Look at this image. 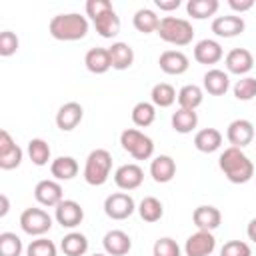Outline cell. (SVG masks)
Returning a JSON list of instances; mask_svg holds the SVG:
<instances>
[{"label": "cell", "mask_w": 256, "mask_h": 256, "mask_svg": "<svg viewBox=\"0 0 256 256\" xmlns=\"http://www.w3.org/2000/svg\"><path fill=\"white\" fill-rule=\"evenodd\" d=\"M218 166L224 172V176L228 178V182L232 184H246L252 180L254 176V164L252 160L242 152V148H234L228 146L220 158H218Z\"/></svg>", "instance_id": "obj_1"}, {"label": "cell", "mask_w": 256, "mask_h": 256, "mask_svg": "<svg viewBox=\"0 0 256 256\" xmlns=\"http://www.w3.org/2000/svg\"><path fill=\"white\" fill-rule=\"evenodd\" d=\"M86 14L94 22V28L102 38H114L120 32V18L110 0H88Z\"/></svg>", "instance_id": "obj_2"}, {"label": "cell", "mask_w": 256, "mask_h": 256, "mask_svg": "<svg viewBox=\"0 0 256 256\" xmlns=\"http://www.w3.org/2000/svg\"><path fill=\"white\" fill-rule=\"evenodd\" d=\"M48 32L52 34V38L62 42L82 40L88 34V20L86 16H80L76 12L56 14L48 24Z\"/></svg>", "instance_id": "obj_3"}, {"label": "cell", "mask_w": 256, "mask_h": 256, "mask_svg": "<svg viewBox=\"0 0 256 256\" xmlns=\"http://www.w3.org/2000/svg\"><path fill=\"white\" fill-rule=\"evenodd\" d=\"M158 36L174 46H188L194 38V28L186 18L164 16L158 26Z\"/></svg>", "instance_id": "obj_4"}, {"label": "cell", "mask_w": 256, "mask_h": 256, "mask_svg": "<svg viewBox=\"0 0 256 256\" xmlns=\"http://www.w3.org/2000/svg\"><path fill=\"white\" fill-rule=\"evenodd\" d=\"M112 170V154L104 148H96L88 154L84 164V180L90 186H102Z\"/></svg>", "instance_id": "obj_5"}, {"label": "cell", "mask_w": 256, "mask_h": 256, "mask_svg": "<svg viewBox=\"0 0 256 256\" xmlns=\"http://www.w3.org/2000/svg\"><path fill=\"white\" fill-rule=\"evenodd\" d=\"M120 144L122 148L134 158V160H148L154 154V142L150 136L136 128H126L120 134Z\"/></svg>", "instance_id": "obj_6"}, {"label": "cell", "mask_w": 256, "mask_h": 256, "mask_svg": "<svg viewBox=\"0 0 256 256\" xmlns=\"http://www.w3.org/2000/svg\"><path fill=\"white\" fill-rule=\"evenodd\" d=\"M20 228L28 236H42L52 228V216L42 208H26L20 214Z\"/></svg>", "instance_id": "obj_7"}, {"label": "cell", "mask_w": 256, "mask_h": 256, "mask_svg": "<svg viewBox=\"0 0 256 256\" xmlns=\"http://www.w3.org/2000/svg\"><path fill=\"white\" fill-rule=\"evenodd\" d=\"M134 210H136L134 198L126 192H114L104 200V214L112 220H126L134 214Z\"/></svg>", "instance_id": "obj_8"}, {"label": "cell", "mask_w": 256, "mask_h": 256, "mask_svg": "<svg viewBox=\"0 0 256 256\" xmlns=\"http://www.w3.org/2000/svg\"><path fill=\"white\" fill-rule=\"evenodd\" d=\"M22 148L18 144H14L12 136L8 130L0 132V168L2 170H12L18 168L22 162Z\"/></svg>", "instance_id": "obj_9"}, {"label": "cell", "mask_w": 256, "mask_h": 256, "mask_svg": "<svg viewBox=\"0 0 256 256\" xmlns=\"http://www.w3.org/2000/svg\"><path fill=\"white\" fill-rule=\"evenodd\" d=\"M216 248V238L208 230H198L192 236H188L184 244L186 256H210Z\"/></svg>", "instance_id": "obj_10"}, {"label": "cell", "mask_w": 256, "mask_h": 256, "mask_svg": "<svg viewBox=\"0 0 256 256\" xmlns=\"http://www.w3.org/2000/svg\"><path fill=\"white\" fill-rule=\"evenodd\" d=\"M226 138L230 142V146L234 148H244L254 140V126L250 120L246 118H238L232 120L226 128Z\"/></svg>", "instance_id": "obj_11"}, {"label": "cell", "mask_w": 256, "mask_h": 256, "mask_svg": "<svg viewBox=\"0 0 256 256\" xmlns=\"http://www.w3.org/2000/svg\"><path fill=\"white\" fill-rule=\"evenodd\" d=\"M54 218L62 228H76L84 220V210L76 200H62L54 208Z\"/></svg>", "instance_id": "obj_12"}, {"label": "cell", "mask_w": 256, "mask_h": 256, "mask_svg": "<svg viewBox=\"0 0 256 256\" xmlns=\"http://www.w3.org/2000/svg\"><path fill=\"white\" fill-rule=\"evenodd\" d=\"M144 180V170L138 164H122L114 172V182L120 190H136Z\"/></svg>", "instance_id": "obj_13"}, {"label": "cell", "mask_w": 256, "mask_h": 256, "mask_svg": "<svg viewBox=\"0 0 256 256\" xmlns=\"http://www.w3.org/2000/svg\"><path fill=\"white\" fill-rule=\"evenodd\" d=\"M226 70L230 74H238V76H244L252 70L254 66V56L250 50L246 48H232L228 54H226Z\"/></svg>", "instance_id": "obj_14"}, {"label": "cell", "mask_w": 256, "mask_h": 256, "mask_svg": "<svg viewBox=\"0 0 256 256\" xmlns=\"http://www.w3.org/2000/svg\"><path fill=\"white\" fill-rule=\"evenodd\" d=\"M158 64H160V70L164 74H170V76H180L188 70L190 66V60L184 52L180 50H166L160 54L158 58Z\"/></svg>", "instance_id": "obj_15"}, {"label": "cell", "mask_w": 256, "mask_h": 256, "mask_svg": "<svg viewBox=\"0 0 256 256\" xmlns=\"http://www.w3.org/2000/svg\"><path fill=\"white\" fill-rule=\"evenodd\" d=\"M64 194H62V186L56 182V180H40L38 184H36V188H34V198H36V202L38 204H42V206H58L64 198H62Z\"/></svg>", "instance_id": "obj_16"}, {"label": "cell", "mask_w": 256, "mask_h": 256, "mask_svg": "<svg viewBox=\"0 0 256 256\" xmlns=\"http://www.w3.org/2000/svg\"><path fill=\"white\" fill-rule=\"evenodd\" d=\"M246 28L244 18L236 16V14H228V16H218L212 20V32L220 38H234L238 34H242Z\"/></svg>", "instance_id": "obj_17"}, {"label": "cell", "mask_w": 256, "mask_h": 256, "mask_svg": "<svg viewBox=\"0 0 256 256\" xmlns=\"http://www.w3.org/2000/svg\"><path fill=\"white\" fill-rule=\"evenodd\" d=\"M82 116H84V110L78 102H66L56 112V126L62 132H70L82 122Z\"/></svg>", "instance_id": "obj_18"}, {"label": "cell", "mask_w": 256, "mask_h": 256, "mask_svg": "<svg viewBox=\"0 0 256 256\" xmlns=\"http://www.w3.org/2000/svg\"><path fill=\"white\" fill-rule=\"evenodd\" d=\"M102 246H104V252L108 256H124L130 252L132 240L124 230H110L104 234Z\"/></svg>", "instance_id": "obj_19"}, {"label": "cell", "mask_w": 256, "mask_h": 256, "mask_svg": "<svg viewBox=\"0 0 256 256\" xmlns=\"http://www.w3.org/2000/svg\"><path fill=\"white\" fill-rule=\"evenodd\" d=\"M222 56H224L222 46H220L216 40H212V38H204V40L196 42V46H194V60H196L198 64L210 66V64L220 62Z\"/></svg>", "instance_id": "obj_20"}, {"label": "cell", "mask_w": 256, "mask_h": 256, "mask_svg": "<svg viewBox=\"0 0 256 256\" xmlns=\"http://www.w3.org/2000/svg\"><path fill=\"white\" fill-rule=\"evenodd\" d=\"M150 176L154 178V182L158 184H166L176 176V162L174 158L160 154L150 162Z\"/></svg>", "instance_id": "obj_21"}, {"label": "cell", "mask_w": 256, "mask_h": 256, "mask_svg": "<svg viewBox=\"0 0 256 256\" xmlns=\"http://www.w3.org/2000/svg\"><path fill=\"white\" fill-rule=\"evenodd\" d=\"M192 220L196 224L198 230H216L222 222V214L216 206H198L194 212H192Z\"/></svg>", "instance_id": "obj_22"}, {"label": "cell", "mask_w": 256, "mask_h": 256, "mask_svg": "<svg viewBox=\"0 0 256 256\" xmlns=\"http://www.w3.org/2000/svg\"><path fill=\"white\" fill-rule=\"evenodd\" d=\"M202 84H204V90H206L208 94H212V96H224V94L228 92V88H230V78H228V74H226L224 70H220V68H210V70L204 74Z\"/></svg>", "instance_id": "obj_23"}, {"label": "cell", "mask_w": 256, "mask_h": 256, "mask_svg": "<svg viewBox=\"0 0 256 256\" xmlns=\"http://www.w3.org/2000/svg\"><path fill=\"white\" fill-rule=\"evenodd\" d=\"M84 64L86 68L92 72V74H104L112 68V62H110V52L108 48H90L84 56Z\"/></svg>", "instance_id": "obj_24"}, {"label": "cell", "mask_w": 256, "mask_h": 256, "mask_svg": "<svg viewBox=\"0 0 256 256\" xmlns=\"http://www.w3.org/2000/svg\"><path fill=\"white\" fill-rule=\"evenodd\" d=\"M194 146L204 154H212L222 146V132L216 128H202L194 136Z\"/></svg>", "instance_id": "obj_25"}, {"label": "cell", "mask_w": 256, "mask_h": 256, "mask_svg": "<svg viewBox=\"0 0 256 256\" xmlns=\"http://www.w3.org/2000/svg\"><path fill=\"white\" fill-rule=\"evenodd\" d=\"M108 52H110V62L114 70H126L134 62V50L126 42H114L108 48Z\"/></svg>", "instance_id": "obj_26"}, {"label": "cell", "mask_w": 256, "mask_h": 256, "mask_svg": "<svg viewBox=\"0 0 256 256\" xmlns=\"http://www.w3.org/2000/svg\"><path fill=\"white\" fill-rule=\"evenodd\" d=\"M50 174L56 180H72L78 174V162L72 156H58L50 164Z\"/></svg>", "instance_id": "obj_27"}, {"label": "cell", "mask_w": 256, "mask_h": 256, "mask_svg": "<svg viewBox=\"0 0 256 256\" xmlns=\"http://www.w3.org/2000/svg\"><path fill=\"white\" fill-rule=\"evenodd\" d=\"M132 24L138 32L142 34H152V32H158V26H160V18L156 16L154 10L150 8H140L136 10L134 18H132Z\"/></svg>", "instance_id": "obj_28"}, {"label": "cell", "mask_w": 256, "mask_h": 256, "mask_svg": "<svg viewBox=\"0 0 256 256\" xmlns=\"http://www.w3.org/2000/svg\"><path fill=\"white\" fill-rule=\"evenodd\" d=\"M198 126V114L196 110H186V108H178L172 114V128L178 134H188Z\"/></svg>", "instance_id": "obj_29"}, {"label": "cell", "mask_w": 256, "mask_h": 256, "mask_svg": "<svg viewBox=\"0 0 256 256\" xmlns=\"http://www.w3.org/2000/svg\"><path fill=\"white\" fill-rule=\"evenodd\" d=\"M60 248L66 256H84L88 250V238L80 232H70L62 238Z\"/></svg>", "instance_id": "obj_30"}, {"label": "cell", "mask_w": 256, "mask_h": 256, "mask_svg": "<svg viewBox=\"0 0 256 256\" xmlns=\"http://www.w3.org/2000/svg\"><path fill=\"white\" fill-rule=\"evenodd\" d=\"M178 104H180V108H186V110H196L200 104H202V100H204V92H202V88L200 86H196V84H186V86H182L180 88V92H178Z\"/></svg>", "instance_id": "obj_31"}, {"label": "cell", "mask_w": 256, "mask_h": 256, "mask_svg": "<svg viewBox=\"0 0 256 256\" xmlns=\"http://www.w3.org/2000/svg\"><path fill=\"white\" fill-rule=\"evenodd\" d=\"M218 0H188L186 4V12L188 16L196 18V20H204L210 18L218 12Z\"/></svg>", "instance_id": "obj_32"}, {"label": "cell", "mask_w": 256, "mask_h": 256, "mask_svg": "<svg viewBox=\"0 0 256 256\" xmlns=\"http://www.w3.org/2000/svg\"><path fill=\"white\" fill-rule=\"evenodd\" d=\"M150 98H152V104H154V106L168 108V106H172V104L176 102L178 94H176V90H174L172 84L160 82V84H154V88H152V92H150Z\"/></svg>", "instance_id": "obj_33"}, {"label": "cell", "mask_w": 256, "mask_h": 256, "mask_svg": "<svg viewBox=\"0 0 256 256\" xmlns=\"http://www.w3.org/2000/svg\"><path fill=\"white\" fill-rule=\"evenodd\" d=\"M138 214H140V218L144 220V222H158L162 216H164V208H162V202L158 200V198H154V196H146L142 202H140V206H138Z\"/></svg>", "instance_id": "obj_34"}, {"label": "cell", "mask_w": 256, "mask_h": 256, "mask_svg": "<svg viewBox=\"0 0 256 256\" xmlns=\"http://www.w3.org/2000/svg\"><path fill=\"white\" fill-rule=\"evenodd\" d=\"M156 118V106L152 102H138L132 108V122L138 128H146L154 122Z\"/></svg>", "instance_id": "obj_35"}, {"label": "cell", "mask_w": 256, "mask_h": 256, "mask_svg": "<svg viewBox=\"0 0 256 256\" xmlns=\"http://www.w3.org/2000/svg\"><path fill=\"white\" fill-rule=\"evenodd\" d=\"M28 156L34 166H46L50 160V146L42 138H32L28 142Z\"/></svg>", "instance_id": "obj_36"}, {"label": "cell", "mask_w": 256, "mask_h": 256, "mask_svg": "<svg viewBox=\"0 0 256 256\" xmlns=\"http://www.w3.org/2000/svg\"><path fill=\"white\" fill-rule=\"evenodd\" d=\"M232 90H234V98H236V100L248 102V100L256 98V78L244 76V78H240V80L234 84Z\"/></svg>", "instance_id": "obj_37"}, {"label": "cell", "mask_w": 256, "mask_h": 256, "mask_svg": "<svg viewBox=\"0 0 256 256\" xmlns=\"http://www.w3.org/2000/svg\"><path fill=\"white\" fill-rule=\"evenodd\" d=\"M22 254V240L14 232L0 234V256H20Z\"/></svg>", "instance_id": "obj_38"}, {"label": "cell", "mask_w": 256, "mask_h": 256, "mask_svg": "<svg viewBox=\"0 0 256 256\" xmlns=\"http://www.w3.org/2000/svg\"><path fill=\"white\" fill-rule=\"evenodd\" d=\"M26 256H56V244L48 238H36L28 244Z\"/></svg>", "instance_id": "obj_39"}, {"label": "cell", "mask_w": 256, "mask_h": 256, "mask_svg": "<svg viewBox=\"0 0 256 256\" xmlns=\"http://www.w3.org/2000/svg\"><path fill=\"white\" fill-rule=\"evenodd\" d=\"M152 254L154 256H180V246L174 238H158L154 242V248H152Z\"/></svg>", "instance_id": "obj_40"}, {"label": "cell", "mask_w": 256, "mask_h": 256, "mask_svg": "<svg viewBox=\"0 0 256 256\" xmlns=\"http://www.w3.org/2000/svg\"><path fill=\"white\" fill-rule=\"evenodd\" d=\"M220 256H252V248L242 240H230L220 248Z\"/></svg>", "instance_id": "obj_41"}, {"label": "cell", "mask_w": 256, "mask_h": 256, "mask_svg": "<svg viewBox=\"0 0 256 256\" xmlns=\"http://www.w3.org/2000/svg\"><path fill=\"white\" fill-rule=\"evenodd\" d=\"M18 36L10 30H4L0 32V56H12L16 50H18Z\"/></svg>", "instance_id": "obj_42"}, {"label": "cell", "mask_w": 256, "mask_h": 256, "mask_svg": "<svg viewBox=\"0 0 256 256\" xmlns=\"http://www.w3.org/2000/svg\"><path fill=\"white\" fill-rule=\"evenodd\" d=\"M228 6L234 10V12H248L252 6H254V0H228Z\"/></svg>", "instance_id": "obj_43"}, {"label": "cell", "mask_w": 256, "mask_h": 256, "mask_svg": "<svg viewBox=\"0 0 256 256\" xmlns=\"http://www.w3.org/2000/svg\"><path fill=\"white\" fill-rule=\"evenodd\" d=\"M156 6H158L160 10H166V12H170V10H176V8H180V0H156Z\"/></svg>", "instance_id": "obj_44"}, {"label": "cell", "mask_w": 256, "mask_h": 256, "mask_svg": "<svg viewBox=\"0 0 256 256\" xmlns=\"http://www.w3.org/2000/svg\"><path fill=\"white\" fill-rule=\"evenodd\" d=\"M246 234H248V238L256 244V218H252V220L248 222V226H246Z\"/></svg>", "instance_id": "obj_45"}, {"label": "cell", "mask_w": 256, "mask_h": 256, "mask_svg": "<svg viewBox=\"0 0 256 256\" xmlns=\"http://www.w3.org/2000/svg\"><path fill=\"white\" fill-rule=\"evenodd\" d=\"M0 202H2V208H0V216L4 218V216L8 214V210H10V204H8V198H6V194H2V196H0Z\"/></svg>", "instance_id": "obj_46"}, {"label": "cell", "mask_w": 256, "mask_h": 256, "mask_svg": "<svg viewBox=\"0 0 256 256\" xmlns=\"http://www.w3.org/2000/svg\"><path fill=\"white\" fill-rule=\"evenodd\" d=\"M92 256H108V254H100V252H96V254H92Z\"/></svg>", "instance_id": "obj_47"}]
</instances>
